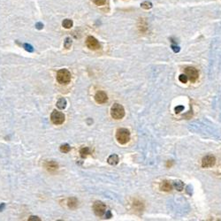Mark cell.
Returning a JSON list of instances; mask_svg holds the SVG:
<instances>
[{
  "instance_id": "cell-19",
  "label": "cell",
  "mask_w": 221,
  "mask_h": 221,
  "mask_svg": "<svg viewBox=\"0 0 221 221\" xmlns=\"http://www.w3.org/2000/svg\"><path fill=\"white\" fill-rule=\"evenodd\" d=\"M141 8H143V9L149 10V9H150V8H151V7H152L153 6H152V3H151V2L145 1V2H143V3H141Z\"/></svg>"
},
{
  "instance_id": "cell-1",
  "label": "cell",
  "mask_w": 221,
  "mask_h": 221,
  "mask_svg": "<svg viewBox=\"0 0 221 221\" xmlns=\"http://www.w3.org/2000/svg\"><path fill=\"white\" fill-rule=\"evenodd\" d=\"M116 139L119 143L126 144L130 140V132L127 128H119L116 132Z\"/></svg>"
},
{
  "instance_id": "cell-6",
  "label": "cell",
  "mask_w": 221,
  "mask_h": 221,
  "mask_svg": "<svg viewBox=\"0 0 221 221\" xmlns=\"http://www.w3.org/2000/svg\"><path fill=\"white\" fill-rule=\"evenodd\" d=\"M93 210L96 215L101 217L105 214V210H106V206L104 203L98 201L93 204Z\"/></svg>"
},
{
  "instance_id": "cell-20",
  "label": "cell",
  "mask_w": 221,
  "mask_h": 221,
  "mask_svg": "<svg viewBox=\"0 0 221 221\" xmlns=\"http://www.w3.org/2000/svg\"><path fill=\"white\" fill-rule=\"evenodd\" d=\"M72 43H73V42H72V39H71L70 37H67V38H66V41H65V43H64V46H65V48L68 49V48H70V47H71Z\"/></svg>"
},
{
  "instance_id": "cell-7",
  "label": "cell",
  "mask_w": 221,
  "mask_h": 221,
  "mask_svg": "<svg viewBox=\"0 0 221 221\" xmlns=\"http://www.w3.org/2000/svg\"><path fill=\"white\" fill-rule=\"evenodd\" d=\"M86 44L87 46H88V48H89L90 50H93L100 49V47H101V45H100L98 41L94 37H88L86 41Z\"/></svg>"
},
{
  "instance_id": "cell-17",
  "label": "cell",
  "mask_w": 221,
  "mask_h": 221,
  "mask_svg": "<svg viewBox=\"0 0 221 221\" xmlns=\"http://www.w3.org/2000/svg\"><path fill=\"white\" fill-rule=\"evenodd\" d=\"M80 157H81L82 158H85L89 154H90L89 149L88 147L82 148V149L80 150Z\"/></svg>"
},
{
  "instance_id": "cell-16",
  "label": "cell",
  "mask_w": 221,
  "mask_h": 221,
  "mask_svg": "<svg viewBox=\"0 0 221 221\" xmlns=\"http://www.w3.org/2000/svg\"><path fill=\"white\" fill-rule=\"evenodd\" d=\"M73 20H69V19H67V20H64V21L62 22V26L65 28H71L73 27Z\"/></svg>"
},
{
  "instance_id": "cell-22",
  "label": "cell",
  "mask_w": 221,
  "mask_h": 221,
  "mask_svg": "<svg viewBox=\"0 0 221 221\" xmlns=\"http://www.w3.org/2000/svg\"><path fill=\"white\" fill-rule=\"evenodd\" d=\"M93 2L97 5V6H104L106 3V0H93Z\"/></svg>"
},
{
  "instance_id": "cell-3",
  "label": "cell",
  "mask_w": 221,
  "mask_h": 221,
  "mask_svg": "<svg viewBox=\"0 0 221 221\" xmlns=\"http://www.w3.org/2000/svg\"><path fill=\"white\" fill-rule=\"evenodd\" d=\"M110 115L115 119H121L125 116L124 107L119 104H114L110 108Z\"/></svg>"
},
{
  "instance_id": "cell-11",
  "label": "cell",
  "mask_w": 221,
  "mask_h": 221,
  "mask_svg": "<svg viewBox=\"0 0 221 221\" xmlns=\"http://www.w3.org/2000/svg\"><path fill=\"white\" fill-rule=\"evenodd\" d=\"M44 166L49 172H54L58 169V164L56 163L55 161H47L45 163Z\"/></svg>"
},
{
  "instance_id": "cell-14",
  "label": "cell",
  "mask_w": 221,
  "mask_h": 221,
  "mask_svg": "<svg viewBox=\"0 0 221 221\" xmlns=\"http://www.w3.org/2000/svg\"><path fill=\"white\" fill-rule=\"evenodd\" d=\"M57 107L60 110H63L67 107V100L65 98H59L57 102Z\"/></svg>"
},
{
  "instance_id": "cell-28",
  "label": "cell",
  "mask_w": 221,
  "mask_h": 221,
  "mask_svg": "<svg viewBox=\"0 0 221 221\" xmlns=\"http://www.w3.org/2000/svg\"><path fill=\"white\" fill-rule=\"evenodd\" d=\"M36 27H37L38 29H41V28H43V25L42 24V23H37V24L36 25Z\"/></svg>"
},
{
  "instance_id": "cell-4",
  "label": "cell",
  "mask_w": 221,
  "mask_h": 221,
  "mask_svg": "<svg viewBox=\"0 0 221 221\" xmlns=\"http://www.w3.org/2000/svg\"><path fill=\"white\" fill-rule=\"evenodd\" d=\"M50 120L55 125H61L65 121V115L61 111L54 110L50 115Z\"/></svg>"
},
{
  "instance_id": "cell-9",
  "label": "cell",
  "mask_w": 221,
  "mask_h": 221,
  "mask_svg": "<svg viewBox=\"0 0 221 221\" xmlns=\"http://www.w3.org/2000/svg\"><path fill=\"white\" fill-rule=\"evenodd\" d=\"M95 100L98 104H105L108 100V97L104 91H98L95 95Z\"/></svg>"
},
{
  "instance_id": "cell-12",
  "label": "cell",
  "mask_w": 221,
  "mask_h": 221,
  "mask_svg": "<svg viewBox=\"0 0 221 221\" xmlns=\"http://www.w3.org/2000/svg\"><path fill=\"white\" fill-rule=\"evenodd\" d=\"M67 205L71 209H75L78 205V200L75 197H71L67 200Z\"/></svg>"
},
{
  "instance_id": "cell-5",
  "label": "cell",
  "mask_w": 221,
  "mask_h": 221,
  "mask_svg": "<svg viewBox=\"0 0 221 221\" xmlns=\"http://www.w3.org/2000/svg\"><path fill=\"white\" fill-rule=\"evenodd\" d=\"M185 74L188 76V80H190L191 82L197 81L198 77H199V74H198L197 69H196L195 67H188L185 69Z\"/></svg>"
},
{
  "instance_id": "cell-24",
  "label": "cell",
  "mask_w": 221,
  "mask_h": 221,
  "mask_svg": "<svg viewBox=\"0 0 221 221\" xmlns=\"http://www.w3.org/2000/svg\"><path fill=\"white\" fill-rule=\"evenodd\" d=\"M183 109H184L183 106H177V107H175V112H176V113H179V112L182 111Z\"/></svg>"
},
{
  "instance_id": "cell-27",
  "label": "cell",
  "mask_w": 221,
  "mask_h": 221,
  "mask_svg": "<svg viewBox=\"0 0 221 221\" xmlns=\"http://www.w3.org/2000/svg\"><path fill=\"white\" fill-rule=\"evenodd\" d=\"M105 216H106V219H110V218H111V213H110V210H107V211H106Z\"/></svg>"
},
{
  "instance_id": "cell-13",
  "label": "cell",
  "mask_w": 221,
  "mask_h": 221,
  "mask_svg": "<svg viewBox=\"0 0 221 221\" xmlns=\"http://www.w3.org/2000/svg\"><path fill=\"white\" fill-rule=\"evenodd\" d=\"M119 157H118V155H116V154H113V155H111V156H110L109 158H108V159H107V161H108V163L110 164V165H111V166H115V165H117L118 163H119Z\"/></svg>"
},
{
  "instance_id": "cell-15",
  "label": "cell",
  "mask_w": 221,
  "mask_h": 221,
  "mask_svg": "<svg viewBox=\"0 0 221 221\" xmlns=\"http://www.w3.org/2000/svg\"><path fill=\"white\" fill-rule=\"evenodd\" d=\"M172 186H173V188H174L175 189H177L178 191H181L182 189H183V188H184L183 182L180 181V180H176V181H174L173 184H172Z\"/></svg>"
},
{
  "instance_id": "cell-2",
  "label": "cell",
  "mask_w": 221,
  "mask_h": 221,
  "mask_svg": "<svg viewBox=\"0 0 221 221\" xmlns=\"http://www.w3.org/2000/svg\"><path fill=\"white\" fill-rule=\"evenodd\" d=\"M57 80L60 84H68L71 80V73L67 69H60L57 73Z\"/></svg>"
},
{
  "instance_id": "cell-23",
  "label": "cell",
  "mask_w": 221,
  "mask_h": 221,
  "mask_svg": "<svg viewBox=\"0 0 221 221\" xmlns=\"http://www.w3.org/2000/svg\"><path fill=\"white\" fill-rule=\"evenodd\" d=\"M24 47L25 49H26V50H28V51H30V52H32L33 50H34V49H33V47L31 46V45H29V44H24Z\"/></svg>"
},
{
  "instance_id": "cell-10",
  "label": "cell",
  "mask_w": 221,
  "mask_h": 221,
  "mask_svg": "<svg viewBox=\"0 0 221 221\" xmlns=\"http://www.w3.org/2000/svg\"><path fill=\"white\" fill-rule=\"evenodd\" d=\"M173 188L172 184L168 181V180H164L160 183V189L162 191H166V192H168V191H171Z\"/></svg>"
},
{
  "instance_id": "cell-26",
  "label": "cell",
  "mask_w": 221,
  "mask_h": 221,
  "mask_svg": "<svg viewBox=\"0 0 221 221\" xmlns=\"http://www.w3.org/2000/svg\"><path fill=\"white\" fill-rule=\"evenodd\" d=\"M28 220H37L40 221V219L38 217H36V216H31L30 218L28 219Z\"/></svg>"
},
{
  "instance_id": "cell-18",
  "label": "cell",
  "mask_w": 221,
  "mask_h": 221,
  "mask_svg": "<svg viewBox=\"0 0 221 221\" xmlns=\"http://www.w3.org/2000/svg\"><path fill=\"white\" fill-rule=\"evenodd\" d=\"M70 150H71V147L68 145V144H62L61 146H60V151L61 152H63V153H67V152H69L70 151Z\"/></svg>"
},
{
  "instance_id": "cell-8",
  "label": "cell",
  "mask_w": 221,
  "mask_h": 221,
  "mask_svg": "<svg viewBox=\"0 0 221 221\" xmlns=\"http://www.w3.org/2000/svg\"><path fill=\"white\" fill-rule=\"evenodd\" d=\"M215 163V157H213L211 155H208V156H205L202 160V166L204 168H208V167H211V166H214Z\"/></svg>"
},
{
  "instance_id": "cell-21",
  "label": "cell",
  "mask_w": 221,
  "mask_h": 221,
  "mask_svg": "<svg viewBox=\"0 0 221 221\" xmlns=\"http://www.w3.org/2000/svg\"><path fill=\"white\" fill-rule=\"evenodd\" d=\"M179 80H180V82H182V83H186V82L188 81V76H187L186 74H180V75L179 76Z\"/></svg>"
},
{
  "instance_id": "cell-29",
  "label": "cell",
  "mask_w": 221,
  "mask_h": 221,
  "mask_svg": "<svg viewBox=\"0 0 221 221\" xmlns=\"http://www.w3.org/2000/svg\"><path fill=\"white\" fill-rule=\"evenodd\" d=\"M4 208H5V203H1V206H0V211H2Z\"/></svg>"
},
{
  "instance_id": "cell-25",
  "label": "cell",
  "mask_w": 221,
  "mask_h": 221,
  "mask_svg": "<svg viewBox=\"0 0 221 221\" xmlns=\"http://www.w3.org/2000/svg\"><path fill=\"white\" fill-rule=\"evenodd\" d=\"M172 49L174 52H179L180 51V47L176 46V45H172Z\"/></svg>"
}]
</instances>
